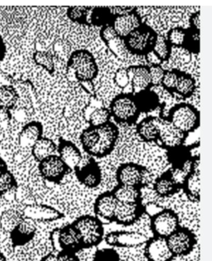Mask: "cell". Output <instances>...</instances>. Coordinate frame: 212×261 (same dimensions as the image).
I'll return each mask as SVG.
<instances>
[{"instance_id":"cell-1","label":"cell","mask_w":212,"mask_h":261,"mask_svg":"<svg viewBox=\"0 0 212 261\" xmlns=\"http://www.w3.org/2000/svg\"><path fill=\"white\" fill-rule=\"evenodd\" d=\"M159 34L149 25L142 23L123 39L125 48L131 54L147 56L152 53Z\"/></svg>"},{"instance_id":"cell-2","label":"cell","mask_w":212,"mask_h":261,"mask_svg":"<svg viewBox=\"0 0 212 261\" xmlns=\"http://www.w3.org/2000/svg\"><path fill=\"white\" fill-rule=\"evenodd\" d=\"M166 118L176 128L188 136L199 128L201 122L200 112L188 102H181L172 107Z\"/></svg>"},{"instance_id":"cell-3","label":"cell","mask_w":212,"mask_h":261,"mask_svg":"<svg viewBox=\"0 0 212 261\" xmlns=\"http://www.w3.org/2000/svg\"><path fill=\"white\" fill-rule=\"evenodd\" d=\"M67 67L73 70L75 77L79 82L94 81L99 74L98 64L87 49H77L72 53Z\"/></svg>"},{"instance_id":"cell-4","label":"cell","mask_w":212,"mask_h":261,"mask_svg":"<svg viewBox=\"0 0 212 261\" xmlns=\"http://www.w3.org/2000/svg\"><path fill=\"white\" fill-rule=\"evenodd\" d=\"M72 224L81 237L83 249L96 247L105 238L104 224L96 216H80Z\"/></svg>"},{"instance_id":"cell-5","label":"cell","mask_w":212,"mask_h":261,"mask_svg":"<svg viewBox=\"0 0 212 261\" xmlns=\"http://www.w3.org/2000/svg\"><path fill=\"white\" fill-rule=\"evenodd\" d=\"M109 110L117 123L129 126L136 123L141 114L133 93H120L115 96L110 102Z\"/></svg>"},{"instance_id":"cell-6","label":"cell","mask_w":212,"mask_h":261,"mask_svg":"<svg viewBox=\"0 0 212 261\" xmlns=\"http://www.w3.org/2000/svg\"><path fill=\"white\" fill-rule=\"evenodd\" d=\"M180 226L178 216L171 209L163 208L150 218V228L154 237L167 239Z\"/></svg>"},{"instance_id":"cell-7","label":"cell","mask_w":212,"mask_h":261,"mask_svg":"<svg viewBox=\"0 0 212 261\" xmlns=\"http://www.w3.org/2000/svg\"><path fill=\"white\" fill-rule=\"evenodd\" d=\"M98 127L100 133L98 143L89 155L93 158H104L110 155L115 148L119 138V130L118 126L112 122H107Z\"/></svg>"},{"instance_id":"cell-8","label":"cell","mask_w":212,"mask_h":261,"mask_svg":"<svg viewBox=\"0 0 212 261\" xmlns=\"http://www.w3.org/2000/svg\"><path fill=\"white\" fill-rule=\"evenodd\" d=\"M173 256H186L191 254L197 245V237L188 228L180 227L166 239Z\"/></svg>"},{"instance_id":"cell-9","label":"cell","mask_w":212,"mask_h":261,"mask_svg":"<svg viewBox=\"0 0 212 261\" xmlns=\"http://www.w3.org/2000/svg\"><path fill=\"white\" fill-rule=\"evenodd\" d=\"M38 163V170L42 177L55 184L60 183L66 175L71 171L59 155L56 154L45 158Z\"/></svg>"},{"instance_id":"cell-10","label":"cell","mask_w":212,"mask_h":261,"mask_svg":"<svg viewBox=\"0 0 212 261\" xmlns=\"http://www.w3.org/2000/svg\"><path fill=\"white\" fill-rule=\"evenodd\" d=\"M157 123L159 130L158 144L163 146L167 151L184 145L188 135L176 128L166 117H157Z\"/></svg>"},{"instance_id":"cell-11","label":"cell","mask_w":212,"mask_h":261,"mask_svg":"<svg viewBox=\"0 0 212 261\" xmlns=\"http://www.w3.org/2000/svg\"><path fill=\"white\" fill-rule=\"evenodd\" d=\"M108 246L112 247L135 248L145 245L147 236L139 232L117 230L108 233L105 237Z\"/></svg>"},{"instance_id":"cell-12","label":"cell","mask_w":212,"mask_h":261,"mask_svg":"<svg viewBox=\"0 0 212 261\" xmlns=\"http://www.w3.org/2000/svg\"><path fill=\"white\" fill-rule=\"evenodd\" d=\"M200 182V155L195 156L190 162V169L183 177L181 189L192 202L200 201L201 192Z\"/></svg>"},{"instance_id":"cell-13","label":"cell","mask_w":212,"mask_h":261,"mask_svg":"<svg viewBox=\"0 0 212 261\" xmlns=\"http://www.w3.org/2000/svg\"><path fill=\"white\" fill-rule=\"evenodd\" d=\"M146 171L145 167L134 162L124 163L117 169L116 180L118 185L142 188Z\"/></svg>"},{"instance_id":"cell-14","label":"cell","mask_w":212,"mask_h":261,"mask_svg":"<svg viewBox=\"0 0 212 261\" xmlns=\"http://www.w3.org/2000/svg\"><path fill=\"white\" fill-rule=\"evenodd\" d=\"M22 216L36 222H51L64 217V214L51 205L29 204L22 210Z\"/></svg>"},{"instance_id":"cell-15","label":"cell","mask_w":212,"mask_h":261,"mask_svg":"<svg viewBox=\"0 0 212 261\" xmlns=\"http://www.w3.org/2000/svg\"><path fill=\"white\" fill-rule=\"evenodd\" d=\"M75 172L79 182L89 189L98 187L102 181L101 167L93 158L84 167L76 168Z\"/></svg>"},{"instance_id":"cell-16","label":"cell","mask_w":212,"mask_h":261,"mask_svg":"<svg viewBox=\"0 0 212 261\" xmlns=\"http://www.w3.org/2000/svg\"><path fill=\"white\" fill-rule=\"evenodd\" d=\"M117 205L118 200L112 192H103L95 200V215L103 224L113 222Z\"/></svg>"},{"instance_id":"cell-17","label":"cell","mask_w":212,"mask_h":261,"mask_svg":"<svg viewBox=\"0 0 212 261\" xmlns=\"http://www.w3.org/2000/svg\"><path fill=\"white\" fill-rule=\"evenodd\" d=\"M144 255L147 261H172L175 258L168 247L167 240L157 237L147 240Z\"/></svg>"},{"instance_id":"cell-18","label":"cell","mask_w":212,"mask_h":261,"mask_svg":"<svg viewBox=\"0 0 212 261\" xmlns=\"http://www.w3.org/2000/svg\"><path fill=\"white\" fill-rule=\"evenodd\" d=\"M144 214V210L142 203L138 204H125L118 202L116 210L114 212L113 222L118 225H134Z\"/></svg>"},{"instance_id":"cell-19","label":"cell","mask_w":212,"mask_h":261,"mask_svg":"<svg viewBox=\"0 0 212 261\" xmlns=\"http://www.w3.org/2000/svg\"><path fill=\"white\" fill-rule=\"evenodd\" d=\"M143 23L136 8L126 14L114 15L111 25L122 40L134 29Z\"/></svg>"},{"instance_id":"cell-20","label":"cell","mask_w":212,"mask_h":261,"mask_svg":"<svg viewBox=\"0 0 212 261\" xmlns=\"http://www.w3.org/2000/svg\"><path fill=\"white\" fill-rule=\"evenodd\" d=\"M36 233L35 222L29 219L23 218L9 233L12 245L14 247L25 246L35 237Z\"/></svg>"},{"instance_id":"cell-21","label":"cell","mask_w":212,"mask_h":261,"mask_svg":"<svg viewBox=\"0 0 212 261\" xmlns=\"http://www.w3.org/2000/svg\"><path fill=\"white\" fill-rule=\"evenodd\" d=\"M59 158L67 165L70 171H75L82 160V154L75 143L60 138L57 146Z\"/></svg>"},{"instance_id":"cell-22","label":"cell","mask_w":212,"mask_h":261,"mask_svg":"<svg viewBox=\"0 0 212 261\" xmlns=\"http://www.w3.org/2000/svg\"><path fill=\"white\" fill-rule=\"evenodd\" d=\"M181 189V183L175 178L172 169L165 171L154 181V192L163 198L174 196Z\"/></svg>"},{"instance_id":"cell-23","label":"cell","mask_w":212,"mask_h":261,"mask_svg":"<svg viewBox=\"0 0 212 261\" xmlns=\"http://www.w3.org/2000/svg\"><path fill=\"white\" fill-rule=\"evenodd\" d=\"M59 242L62 251L77 253L83 249L82 241L73 224H69L60 228Z\"/></svg>"},{"instance_id":"cell-24","label":"cell","mask_w":212,"mask_h":261,"mask_svg":"<svg viewBox=\"0 0 212 261\" xmlns=\"http://www.w3.org/2000/svg\"><path fill=\"white\" fill-rule=\"evenodd\" d=\"M127 71L130 76V84H131L133 94L147 88H152L148 66H130L127 68Z\"/></svg>"},{"instance_id":"cell-25","label":"cell","mask_w":212,"mask_h":261,"mask_svg":"<svg viewBox=\"0 0 212 261\" xmlns=\"http://www.w3.org/2000/svg\"><path fill=\"white\" fill-rule=\"evenodd\" d=\"M194 145L190 146H186L184 145L177 146L175 148L168 150V158L170 163L172 165V170L173 171H183L185 169L186 165L195 156L192 153V150Z\"/></svg>"},{"instance_id":"cell-26","label":"cell","mask_w":212,"mask_h":261,"mask_svg":"<svg viewBox=\"0 0 212 261\" xmlns=\"http://www.w3.org/2000/svg\"><path fill=\"white\" fill-rule=\"evenodd\" d=\"M134 97L140 113H149L160 107L159 95L152 88L134 93Z\"/></svg>"},{"instance_id":"cell-27","label":"cell","mask_w":212,"mask_h":261,"mask_svg":"<svg viewBox=\"0 0 212 261\" xmlns=\"http://www.w3.org/2000/svg\"><path fill=\"white\" fill-rule=\"evenodd\" d=\"M136 133L141 140L146 142H159V130L157 117H149L143 118L137 124Z\"/></svg>"},{"instance_id":"cell-28","label":"cell","mask_w":212,"mask_h":261,"mask_svg":"<svg viewBox=\"0 0 212 261\" xmlns=\"http://www.w3.org/2000/svg\"><path fill=\"white\" fill-rule=\"evenodd\" d=\"M43 126L40 122L33 121L26 124L19 133V143L22 146H32L43 137Z\"/></svg>"},{"instance_id":"cell-29","label":"cell","mask_w":212,"mask_h":261,"mask_svg":"<svg viewBox=\"0 0 212 261\" xmlns=\"http://www.w3.org/2000/svg\"><path fill=\"white\" fill-rule=\"evenodd\" d=\"M111 192L118 202L125 204L142 203V192L139 187L118 184Z\"/></svg>"},{"instance_id":"cell-30","label":"cell","mask_w":212,"mask_h":261,"mask_svg":"<svg viewBox=\"0 0 212 261\" xmlns=\"http://www.w3.org/2000/svg\"><path fill=\"white\" fill-rule=\"evenodd\" d=\"M57 151L56 143L48 138H41L32 146V155L35 161L40 162L45 158L54 155Z\"/></svg>"},{"instance_id":"cell-31","label":"cell","mask_w":212,"mask_h":261,"mask_svg":"<svg viewBox=\"0 0 212 261\" xmlns=\"http://www.w3.org/2000/svg\"><path fill=\"white\" fill-rule=\"evenodd\" d=\"M197 83L194 77L188 72L179 71L177 81L173 93H176L183 98H189L194 94Z\"/></svg>"},{"instance_id":"cell-32","label":"cell","mask_w":212,"mask_h":261,"mask_svg":"<svg viewBox=\"0 0 212 261\" xmlns=\"http://www.w3.org/2000/svg\"><path fill=\"white\" fill-rule=\"evenodd\" d=\"M19 95L16 88L11 85H3L0 87V110H4L9 115L18 102Z\"/></svg>"},{"instance_id":"cell-33","label":"cell","mask_w":212,"mask_h":261,"mask_svg":"<svg viewBox=\"0 0 212 261\" xmlns=\"http://www.w3.org/2000/svg\"><path fill=\"white\" fill-rule=\"evenodd\" d=\"M172 52V47L168 39L166 37L159 35L151 54H154L160 63H163L169 60Z\"/></svg>"},{"instance_id":"cell-34","label":"cell","mask_w":212,"mask_h":261,"mask_svg":"<svg viewBox=\"0 0 212 261\" xmlns=\"http://www.w3.org/2000/svg\"><path fill=\"white\" fill-rule=\"evenodd\" d=\"M114 18L110 7H95L92 9V23L96 27L111 24Z\"/></svg>"},{"instance_id":"cell-35","label":"cell","mask_w":212,"mask_h":261,"mask_svg":"<svg viewBox=\"0 0 212 261\" xmlns=\"http://www.w3.org/2000/svg\"><path fill=\"white\" fill-rule=\"evenodd\" d=\"M23 218L22 213L18 211L8 210L3 212L0 216V226L3 230L10 233Z\"/></svg>"},{"instance_id":"cell-36","label":"cell","mask_w":212,"mask_h":261,"mask_svg":"<svg viewBox=\"0 0 212 261\" xmlns=\"http://www.w3.org/2000/svg\"><path fill=\"white\" fill-rule=\"evenodd\" d=\"M181 47L190 54H198L200 53V30L190 27L186 29L185 38Z\"/></svg>"},{"instance_id":"cell-37","label":"cell","mask_w":212,"mask_h":261,"mask_svg":"<svg viewBox=\"0 0 212 261\" xmlns=\"http://www.w3.org/2000/svg\"><path fill=\"white\" fill-rule=\"evenodd\" d=\"M33 59L37 65L44 68L50 75L55 72V63L53 61V55L46 51H36L33 55Z\"/></svg>"},{"instance_id":"cell-38","label":"cell","mask_w":212,"mask_h":261,"mask_svg":"<svg viewBox=\"0 0 212 261\" xmlns=\"http://www.w3.org/2000/svg\"><path fill=\"white\" fill-rule=\"evenodd\" d=\"M111 114L109 108H97L92 111L88 117L89 126H100L110 122Z\"/></svg>"},{"instance_id":"cell-39","label":"cell","mask_w":212,"mask_h":261,"mask_svg":"<svg viewBox=\"0 0 212 261\" xmlns=\"http://www.w3.org/2000/svg\"><path fill=\"white\" fill-rule=\"evenodd\" d=\"M90 8L84 6H72L67 10V15L70 20L80 24H87V14Z\"/></svg>"},{"instance_id":"cell-40","label":"cell","mask_w":212,"mask_h":261,"mask_svg":"<svg viewBox=\"0 0 212 261\" xmlns=\"http://www.w3.org/2000/svg\"><path fill=\"white\" fill-rule=\"evenodd\" d=\"M18 182L14 175L8 171L0 177V196H5L10 192H17Z\"/></svg>"},{"instance_id":"cell-41","label":"cell","mask_w":212,"mask_h":261,"mask_svg":"<svg viewBox=\"0 0 212 261\" xmlns=\"http://www.w3.org/2000/svg\"><path fill=\"white\" fill-rule=\"evenodd\" d=\"M185 35L186 29L181 27L173 28L168 32L166 39H168L172 47H181Z\"/></svg>"},{"instance_id":"cell-42","label":"cell","mask_w":212,"mask_h":261,"mask_svg":"<svg viewBox=\"0 0 212 261\" xmlns=\"http://www.w3.org/2000/svg\"><path fill=\"white\" fill-rule=\"evenodd\" d=\"M179 70H165L163 79H162L161 85L165 90L170 93H173L174 88L176 87L177 77H178Z\"/></svg>"},{"instance_id":"cell-43","label":"cell","mask_w":212,"mask_h":261,"mask_svg":"<svg viewBox=\"0 0 212 261\" xmlns=\"http://www.w3.org/2000/svg\"><path fill=\"white\" fill-rule=\"evenodd\" d=\"M93 261H121L119 254L113 248H103L95 253Z\"/></svg>"},{"instance_id":"cell-44","label":"cell","mask_w":212,"mask_h":261,"mask_svg":"<svg viewBox=\"0 0 212 261\" xmlns=\"http://www.w3.org/2000/svg\"><path fill=\"white\" fill-rule=\"evenodd\" d=\"M150 81L153 87H158L161 85L162 79L165 72V69L159 63H153L152 65L148 66Z\"/></svg>"},{"instance_id":"cell-45","label":"cell","mask_w":212,"mask_h":261,"mask_svg":"<svg viewBox=\"0 0 212 261\" xmlns=\"http://www.w3.org/2000/svg\"><path fill=\"white\" fill-rule=\"evenodd\" d=\"M100 37L108 47L111 44L113 41L118 42V41L122 40L118 36V34H116V32L114 30V28L111 24L105 25V26L101 27V31H100Z\"/></svg>"},{"instance_id":"cell-46","label":"cell","mask_w":212,"mask_h":261,"mask_svg":"<svg viewBox=\"0 0 212 261\" xmlns=\"http://www.w3.org/2000/svg\"><path fill=\"white\" fill-rule=\"evenodd\" d=\"M113 80L118 88H125L128 87L130 84V76L128 73L127 68H118L114 73Z\"/></svg>"},{"instance_id":"cell-47","label":"cell","mask_w":212,"mask_h":261,"mask_svg":"<svg viewBox=\"0 0 212 261\" xmlns=\"http://www.w3.org/2000/svg\"><path fill=\"white\" fill-rule=\"evenodd\" d=\"M59 231L60 228H56L51 230L50 233V241H51V246L53 248L54 251L59 253L62 251L60 247V242H59Z\"/></svg>"},{"instance_id":"cell-48","label":"cell","mask_w":212,"mask_h":261,"mask_svg":"<svg viewBox=\"0 0 212 261\" xmlns=\"http://www.w3.org/2000/svg\"><path fill=\"white\" fill-rule=\"evenodd\" d=\"M56 261H81L76 253L60 251L56 254Z\"/></svg>"},{"instance_id":"cell-49","label":"cell","mask_w":212,"mask_h":261,"mask_svg":"<svg viewBox=\"0 0 212 261\" xmlns=\"http://www.w3.org/2000/svg\"><path fill=\"white\" fill-rule=\"evenodd\" d=\"M163 208L159 207V205L154 204V203L150 202L147 203V205H143V210H144V214H147L149 216L150 218L159 213L160 211H162Z\"/></svg>"},{"instance_id":"cell-50","label":"cell","mask_w":212,"mask_h":261,"mask_svg":"<svg viewBox=\"0 0 212 261\" xmlns=\"http://www.w3.org/2000/svg\"><path fill=\"white\" fill-rule=\"evenodd\" d=\"M200 14H201V12L199 10V11L195 12L190 16L189 23H190V28H192V29L200 30V28H201V25H200Z\"/></svg>"},{"instance_id":"cell-51","label":"cell","mask_w":212,"mask_h":261,"mask_svg":"<svg viewBox=\"0 0 212 261\" xmlns=\"http://www.w3.org/2000/svg\"><path fill=\"white\" fill-rule=\"evenodd\" d=\"M5 54H6V46L2 36L0 35V61H3L5 59Z\"/></svg>"},{"instance_id":"cell-52","label":"cell","mask_w":212,"mask_h":261,"mask_svg":"<svg viewBox=\"0 0 212 261\" xmlns=\"http://www.w3.org/2000/svg\"><path fill=\"white\" fill-rule=\"evenodd\" d=\"M8 171H9V169H8L7 163L2 158H0V177L3 175H5Z\"/></svg>"},{"instance_id":"cell-53","label":"cell","mask_w":212,"mask_h":261,"mask_svg":"<svg viewBox=\"0 0 212 261\" xmlns=\"http://www.w3.org/2000/svg\"><path fill=\"white\" fill-rule=\"evenodd\" d=\"M41 261H56V254L54 253H49L43 257V259H41Z\"/></svg>"},{"instance_id":"cell-54","label":"cell","mask_w":212,"mask_h":261,"mask_svg":"<svg viewBox=\"0 0 212 261\" xmlns=\"http://www.w3.org/2000/svg\"><path fill=\"white\" fill-rule=\"evenodd\" d=\"M0 261H8L5 254H3L2 251L0 250Z\"/></svg>"}]
</instances>
